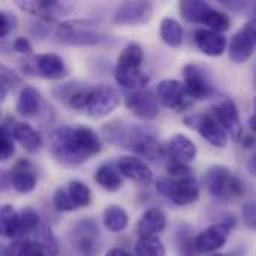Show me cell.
<instances>
[{
    "mask_svg": "<svg viewBox=\"0 0 256 256\" xmlns=\"http://www.w3.org/2000/svg\"><path fill=\"white\" fill-rule=\"evenodd\" d=\"M50 153L68 166L82 165L102 150L99 135L88 126H58L50 135Z\"/></svg>",
    "mask_w": 256,
    "mask_h": 256,
    "instance_id": "1",
    "label": "cell"
},
{
    "mask_svg": "<svg viewBox=\"0 0 256 256\" xmlns=\"http://www.w3.org/2000/svg\"><path fill=\"white\" fill-rule=\"evenodd\" d=\"M52 96L72 111L100 118L110 116L120 104L116 88L106 84L80 86L78 82H64L52 88Z\"/></svg>",
    "mask_w": 256,
    "mask_h": 256,
    "instance_id": "2",
    "label": "cell"
},
{
    "mask_svg": "<svg viewBox=\"0 0 256 256\" xmlns=\"http://www.w3.org/2000/svg\"><path fill=\"white\" fill-rule=\"evenodd\" d=\"M105 129L108 141L134 152V156L144 158L152 162H159L165 156V148L159 140L142 128L112 123L105 126Z\"/></svg>",
    "mask_w": 256,
    "mask_h": 256,
    "instance_id": "3",
    "label": "cell"
},
{
    "mask_svg": "<svg viewBox=\"0 0 256 256\" xmlns=\"http://www.w3.org/2000/svg\"><path fill=\"white\" fill-rule=\"evenodd\" d=\"M56 38L66 45L94 46L110 40V36L90 20H70L63 21L56 27Z\"/></svg>",
    "mask_w": 256,
    "mask_h": 256,
    "instance_id": "4",
    "label": "cell"
},
{
    "mask_svg": "<svg viewBox=\"0 0 256 256\" xmlns=\"http://www.w3.org/2000/svg\"><path fill=\"white\" fill-rule=\"evenodd\" d=\"M156 190L160 196L166 198L178 207L190 206L200 198V184L194 176L183 178L158 177Z\"/></svg>",
    "mask_w": 256,
    "mask_h": 256,
    "instance_id": "5",
    "label": "cell"
},
{
    "mask_svg": "<svg viewBox=\"0 0 256 256\" xmlns=\"http://www.w3.org/2000/svg\"><path fill=\"white\" fill-rule=\"evenodd\" d=\"M237 226V219L232 214L224 216L218 224L210 225L204 231H201L196 237H194V250L195 254H214L220 250L231 234V231Z\"/></svg>",
    "mask_w": 256,
    "mask_h": 256,
    "instance_id": "6",
    "label": "cell"
},
{
    "mask_svg": "<svg viewBox=\"0 0 256 256\" xmlns=\"http://www.w3.org/2000/svg\"><path fill=\"white\" fill-rule=\"evenodd\" d=\"M183 84L192 100H207L216 94V87L207 69L198 63L183 66Z\"/></svg>",
    "mask_w": 256,
    "mask_h": 256,
    "instance_id": "7",
    "label": "cell"
},
{
    "mask_svg": "<svg viewBox=\"0 0 256 256\" xmlns=\"http://www.w3.org/2000/svg\"><path fill=\"white\" fill-rule=\"evenodd\" d=\"M184 124L190 129H195L210 146L216 148H225L228 144V134L216 118L213 112L206 114H190L184 117Z\"/></svg>",
    "mask_w": 256,
    "mask_h": 256,
    "instance_id": "8",
    "label": "cell"
},
{
    "mask_svg": "<svg viewBox=\"0 0 256 256\" xmlns=\"http://www.w3.org/2000/svg\"><path fill=\"white\" fill-rule=\"evenodd\" d=\"M158 99L160 104L176 112H183L189 110L194 104L186 92V87L178 80H162L158 84Z\"/></svg>",
    "mask_w": 256,
    "mask_h": 256,
    "instance_id": "9",
    "label": "cell"
},
{
    "mask_svg": "<svg viewBox=\"0 0 256 256\" xmlns=\"http://www.w3.org/2000/svg\"><path fill=\"white\" fill-rule=\"evenodd\" d=\"M153 4L150 2H124L117 6L112 14V24L116 26H141L152 20Z\"/></svg>",
    "mask_w": 256,
    "mask_h": 256,
    "instance_id": "10",
    "label": "cell"
},
{
    "mask_svg": "<svg viewBox=\"0 0 256 256\" xmlns=\"http://www.w3.org/2000/svg\"><path fill=\"white\" fill-rule=\"evenodd\" d=\"M216 118L219 120V123L222 124V128L226 130L228 136H231L236 142H242L243 140V124L240 120V114H238V108L236 105V102L231 98H222L212 111Z\"/></svg>",
    "mask_w": 256,
    "mask_h": 256,
    "instance_id": "11",
    "label": "cell"
},
{
    "mask_svg": "<svg viewBox=\"0 0 256 256\" xmlns=\"http://www.w3.org/2000/svg\"><path fill=\"white\" fill-rule=\"evenodd\" d=\"M124 106L141 120H156L159 116L158 98L150 90L130 92L124 98Z\"/></svg>",
    "mask_w": 256,
    "mask_h": 256,
    "instance_id": "12",
    "label": "cell"
},
{
    "mask_svg": "<svg viewBox=\"0 0 256 256\" xmlns=\"http://www.w3.org/2000/svg\"><path fill=\"white\" fill-rule=\"evenodd\" d=\"M234 174L225 165H213L204 174V186L207 192L220 200L231 198V183Z\"/></svg>",
    "mask_w": 256,
    "mask_h": 256,
    "instance_id": "13",
    "label": "cell"
},
{
    "mask_svg": "<svg viewBox=\"0 0 256 256\" xmlns=\"http://www.w3.org/2000/svg\"><path fill=\"white\" fill-rule=\"evenodd\" d=\"M26 152L28 153H36L40 146H42V136L40 134L28 123L26 122H15L10 118H6L2 124Z\"/></svg>",
    "mask_w": 256,
    "mask_h": 256,
    "instance_id": "14",
    "label": "cell"
},
{
    "mask_svg": "<svg viewBox=\"0 0 256 256\" xmlns=\"http://www.w3.org/2000/svg\"><path fill=\"white\" fill-rule=\"evenodd\" d=\"M114 165L117 166L118 172L123 177L138 184H150L153 182V171L150 170L147 162L138 156H134V154L120 156Z\"/></svg>",
    "mask_w": 256,
    "mask_h": 256,
    "instance_id": "15",
    "label": "cell"
},
{
    "mask_svg": "<svg viewBox=\"0 0 256 256\" xmlns=\"http://www.w3.org/2000/svg\"><path fill=\"white\" fill-rule=\"evenodd\" d=\"M34 72L46 80H63L69 75V69L64 60L54 52H44L38 54L33 62Z\"/></svg>",
    "mask_w": 256,
    "mask_h": 256,
    "instance_id": "16",
    "label": "cell"
},
{
    "mask_svg": "<svg viewBox=\"0 0 256 256\" xmlns=\"http://www.w3.org/2000/svg\"><path fill=\"white\" fill-rule=\"evenodd\" d=\"M196 46L201 50V52L218 57L225 52L228 48V39L224 33L210 30V28H198L194 34Z\"/></svg>",
    "mask_w": 256,
    "mask_h": 256,
    "instance_id": "17",
    "label": "cell"
},
{
    "mask_svg": "<svg viewBox=\"0 0 256 256\" xmlns=\"http://www.w3.org/2000/svg\"><path fill=\"white\" fill-rule=\"evenodd\" d=\"M10 186L18 194H30L38 186V176L30 160L21 159L15 164L10 174Z\"/></svg>",
    "mask_w": 256,
    "mask_h": 256,
    "instance_id": "18",
    "label": "cell"
},
{
    "mask_svg": "<svg viewBox=\"0 0 256 256\" xmlns=\"http://www.w3.org/2000/svg\"><path fill=\"white\" fill-rule=\"evenodd\" d=\"M256 40L252 38V34L243 27L240 32H237L228 45L230 58L234 63H246L255 52Z\"/></svg>",
    "mask_w": 256,
    "mask_h": 256,
    "instance_id": "19",
    "label": "cell"
},
{
    "mask_svg": "<svg viewBox=\"0 0 256 256\" xmlns=\"http://www.w3.org/2000/svg\"><path fill=\"white\" fill-rule=\"evenodd\" d=\"M168 153L172 162H178L183 165H189L196 159L198 147L196 144L183 134H176L168 141Z\"/></svg>",
    "mask_w": 256,
    "mask_h": 256,
    "instance_id": "20",
    "label": "cell"
},
{
    "mask_svg": "<svg viewBox=\"0 0 256 256\" xmlns=\"http://www.w3.org/2000/svg\"><path fill=\"white\" fill-rule=\"evenodd\" d=\"M166 228V216L160 208H148L136 224V234L140 238L158 237Z\"/></svg>",
    "mask_w": 256,
    "mask_h": 256,
    "instance_id": "21",
    "label": "cell"
},
{
    "mask_svg": "<svg viewBox=\"0 0 256 256\" xmlns=\"http://www.w3.org/2000/svg\"><path fill=\"white\" fill-rule=\"evenodd\" d=\"M18 8H21L26 12H30L33 15H38L45 20H54L58 15H63L64 12L69 10V4L60 3V2H48V0H40V2H16Z\"/></svg>",
    "mask_w": 256,
    "mask_h": 256,
    "instance_id": "22",
    "label": "cell"
},
{
    "mask_svg": "<svg viewBox=\"0 0 256 256\" xmlns=\"http://www.w3.org/2000/svg\"><path fill=\"white\" fill-rule=\"evenodd\" d=\"M75 244L82 254H92L96 244V238L99 237V226L93 219L81 220L74 228Z\"/></svg>",
    "mask_w": 256,
    "mask_h": 256,
    "instance_id": "23",
    "label": "cell"
},
{
    "mask_svg": "<svg viewBox=\"0 0 256 256\" xmlns=\"http://www.w3.org/2000/svg\"><path fill=\"white\" fill-rule=\"evenodd\" d=\"M42 98L33 86H24L18 94L15 110L22 117H34L40 111Z\"/></svg>",
    "mask_w": 256,
    "mask_h": 256,
    "instance_id": "24",
    "label": "cell"
},
{
    "mask_svg": "<svg viewBox=\"0 0 256 256\" xmlns=\"http://www.w3.org/2000/svg\"><path fill=\"white\" fill-rule=\"evenodd\" d=\"M114 78L120 87L130 90V92L144 90L146 86L150 82V75L144 72L142 69H135V70L114 69Z\"/></svg>",
    "mask_w": 256,
    "mask_h": 256,
    "instance_id": "25",
    "label": "cell"
},
{
    "mask_svg": "<svg viewBox=\"0 0 256 256\" xmlns=\"http://www.w3.org/2000/svg\"><path fill=\"white\" fill-rule=\"evenodd\" d=\"M94 182L106 192H117L123 186L122 174L118 172L117 166L112 164L100 165L94 172Z\"/></svg>",
    "mask_w": 256,
    "mask_h": 256,
    "instance_id": "26",
    "label": "cell"
},
{
    "mask_svg": "<svg viewBox=\"0 0 256 256\" xmlns=\"http://www.w3.org/2000/svg\"><path fill=\"white\" fill-rule=\"evenodd\" d=\"M102 219H104V226L112 234L123 232L129 226V216L126 213V210L117 204L108 206L104 210Z\"/></svg>",
    "mask_w": 256,
    "mask_h": 256,
    "instance_id": "27",
    "label": "cell"
},
{
    "mask_svg": "<svg viewBox=\"0 0 256 256\" xmlns=\"http://www.w3.org/2000/svg\"><path fill=\"white\" fill-rule=\"evenodd\" d=\"M0 232L4 238H20V212L9 204L2 206L0 210Z\"/></svg>",
    "mask_w": 256,
    "mask_h": 256,
    "instance_id": "28",
    "label": "cell"
},
{
    "mask_svg": "<svg viewBox=\"0 0 256 256\" xmlns=\"http://www.w3.org/2000/svg\"><path fill=\"white\" fill-rule=\"evenodd\" d=\"M142 60H144L142 48L138 44H129L120 51L114 69H129V70L141 69Z\"/></svg>",
    "mask_w": 256,
    "mask_h": 256,
    "instance_id": "29",
    "label": "cell"
},
{
    "mask_svg": "<svg viewBox=\"0 0 256 256\" xmlns=\"http://www.w3.org/2000/svg\"><path fill=\"white\" fill-rule=\"evenodd\" d=\"M159 34L160 39L170 46L177 48L183 44V27L176 18L171 16L162 18L159 26Z\"/></svg>",
    "mask_w": 256,
    "mask_h": 256,
    "instance_id": "30",
    "label": "cell"
},
{
    "mask_svg": "<svg viewBox=\"0 0 256 256\" xmlns=\"http://www.w3.org/2000/svg\"><path fill=\"white\" fill-rule=\"evenodd\" d=\"M208 8L210 4L202 0H184L180 3L182 16L189 22H198V24H201Z\"/></svg>",
    "mask_w": 256,
    "mask_h": 256,
    "instance_id": "31",
    "label": "cell"
},
{
    "mask_svg": "<svg viewBox=\"0 0 256 256\" xmlns=\"http://www.w3.org/2000/svg\"><path fill=\"white\" fill-rule=\"evenodd\" d=\"M202 26H206V28H210V30H214V32H219V33H224L226 30H230L231 27V20L230 16L219 10V9H214L213 6H210L201 21Z\"/></svg>",
    "mask_w": 256,
    "mask_h": 256,
    "instance_id": "32",
    "label": "cell"
},
{
    "mask_svg": "<svg viewBox=\"0 0 256 256\" xmlns=\"http://www.w3.org/2000/svg\"><path fill=\"white\" fill-rule=\"evenodd\" d=\"M40 216L34 208L26 207L20 212V238H24L26 236L36 232L40 228Z\"/></svg>",
    "mask_w": 256,
    "mask_h": 256,
    "instance_id": "33",
    "label": "cell"
},
{
    "mask_svg": "<svg viewBox=\"0 0 256 256\" xmlns=\"http://www.w3.org/2000/svg\"><path fill=\"white\" fill-rule=\"evenodd\" d=\"M39 250H42V246L34 240L18 238L4 248V256H33Z\"/></svg>",
    "mask_w": 256,
    "mask_h": 256,
    "instance_id": "34",
    "label": "cell"
},
{
    "mask_svg": "<svg viewBox=\"0 0 256 256\" xmlns=\"http://www.w3.org/2000/svg\"><path fill=\"white\" fill-rule=\"evenodd\" d=\"M66 188H68V192L72 196L76 208H82V207L90 206V202H92V190L86 183H82L81 180H70Z\"/></svg>",
    "mask_w": 256,
    "mask_h": 256,
    "instance_id": "35",
    "label": "cell"
},
{
    "mask_svg": "<svg viewBox=\"0 0 256 256\" xmlns=\"http://www.w3.org/2000/svg\"><path fill=\"white\" fill-rule=\"evenodd\" d=\"M135 254L136 256H165L166 250L159 237H148L135 243Z\"/></svg>",
    "mask_w": 256,
    "mask_h": 256,
    "instance_id": "36",
    "label": "cell"
},
{
    "mask_svg": "<svg viewBox=\"0 0 256 256\" xmlns=\"http://www.w3.org/2000/svg\"><path fill=\"white\" fill-rule=\"evenodd\" d=\"M36 234V243L42 246V249L50 256H57L58 254V243L52 234V231L46 225H40V228L34 232Z\"/></svg>",
    "mask_w": 256,
    "mask_h": 256,
    "instance_id": "37",
    "label": "cell"
},
{
    "mask_svg": "<svg viewBox=\"0 0 256 256\" xmlns=\"http://www.w3.org/2000/svg\"><path fill=\"white\" fill-rule=\"evenodd\" d=\"M21 82V78L8 66H2L0 69V98L2 100L6 98L8 92L15 88Z\"/></svg>",
    "mask_w": 256,
    "mask_h": 256,
    "instance_id": "38",
    "label": "cell"
},
{
    "mask_svg": "<svg viewBox=\"0 0 256 256\" xmlns=\"http://www.w3.org/2000/svg\"><path fill=\"white\" fill-rule=\"evenodd\" d=\"M52 206L57 212H75L78 210L72 196L69 195L68 192V188H58L56 192H54V196H52Z\"/></svg>",
    "mask_w": 256,
    "mask_h": 256,
    "instance_id": "39",
    "label": "cell"
},
{
    "mask_svg": "<svg viewBox=\"0 0 256 256\" xmlns=\"http://www.w3.org/2000/svg\"><path fill=\"white\" fill-rule=\"evenodd\" d=\"M14 153H15L14 138L4 128H2V134H0V159L8 160V159H10L14 156Z\"/></svg>",
    "mask_w": 256,
    "mask_h": 256,
    "instance_id": "40",
    "label": "cell"
},
{
    "mask_svg": "<svg viewBox=\"0 0 256 256\" xmlns=\"http://www.w3.org/2000/svg\"><path fill=\"white\" fill-rule=\"evenodd\" d=\"M16 27V16L9 10L0 12V38H6Z\"/></svg>",
    "mask_w": 256,
    "mask_h": 256,
    "instance_id": "41",
    "label": "cell"
},
{
    "mask_svg": "<svg viewBox=\"0 0 256 256\" xmlns=\"http://www.w3.org/2000/svg\"><path fill=\"white\" fill-rule=\"evenodd\" d=\"M242 218H243L244 225L249 230L256 231V202L249 201V202L243 204V207H242Z\"/></svg>",
    "mask_w": 256,
    "mask_h": 256,
    "instance_id": "42",
    "label": "cell"
},
{
    "mask_svg": "<svg viewBox=\"0 0 256 256\" xmlns=\"http://www.w3.org/2000/svg\"><path fill=\"white\" fill-rule=\"evenodd\" d=\"M194 176V171L189 165H183L178 162H171L168 165V177L171 178H183Z\"/></svg>",
    "mask_w": 256,
    "mask_h": 256,
    "instance_id": "43",
    "label": "cell"
},
{
    "mask_svg": "<svg viewBox=\"0 0 256 256\" xmlns=\"http://www.w3.org/2000/svg\"><path fill=\"white\" fill-rule=\"evenodd\" d=\"M12 48H14V51H15V52L24 54V56L32 54V50H33V48H32L30 40H28L27 38H24V36L16 38V39L14 40V44H12Z\"/></svg>",
    "mask_w": 256,
    "mask_h": 256,
    "instance_id": "44",
    "label": "cell"
},
{
    "mask_svg": "<svg viewBox=\"0 0 256 256\" xmlns=\"http://www.w3.org/2000/svg\"><path fill=\"white\" fill-rule=\"evenodd\" d=\"M246 170H248V172L256 178V150L254 152V154L249 158V160H248V164H246Z\"/></svg>",
    "mask_w": 256,
    "mask_h": 256,
    "instance_id": "45",
    "label": "cell"
},
{
    "mask_svg": "<svg viewBox=\"0 0 256 256\" xmlns=\"http://www.w3.org/2000/svg\"><path fill=\"white\" fill-rule=\"evenodd\" d=\"M105 256H132L128 250H124V249H122V248H112V249H110Z\"/></svg>",
    "mask_w": 256,
    "mask_h": 256,
    "instance_id": "46",
    "label": "cell"
},
{
    "mask_svg": "<svg viewBox=\"0 0 256 256\" xmlns=\"http://www.w3.org/2000/svg\"><path fill=\"white\" fill-rule=\"evenodd\" d=\"M244 28L252 34V38L256 40V20H250L244 24Z\"/></svg>",
    "mask_w": 256,
    "mask_h": 256,
    "instance_id": "47",
    "label": "cell"
},
{
    "mask_svg": "<svg viewBox=\"0 0 256 256\" xmlns=\"http://www.w3.org/2000/svg\"><path fill=\"white\" fill-rule=\"evenodd\" d=\"M242 144H243L244 148H250V147H254V144H255V138H254L252 135H246V136H243Z\"/></svg>",
    "mask_w": 256,
    "mask_h": 256,
    "instance_id": "48",
    "label": "cell"
},
{
    "mask_svg": "<svg viewBox=\"0 0 256 256\" xmlns=\"http://www.w3.org/2000/svg\"><path fill=\"white\" fill-rule=\"evenodd\" d=\"M249 126H250L252 132H254V134H256V114L250 116V118H249Z\"/></svg>",
    "mask_w": 256,
    "mask_h": 256,
    "instance_id": "49",
    "label": "cell"
},
{
    "mask_svg": "<svg viewBox=\"0 0 256 256\" xmlns=\"http://www.w3.org/2000/svg\"><path fill=\"white\" fill-rule=\"evenodd\" d=\"M34 256H50V255H48V254H46L45 250H40V252H38V254H36Z\"/></svg>",
    "mask_w": 256,
    "mask_h": 256,
    "instance_id": "50",
    "label": "cell"
},
{
    "mask_svg": "<svg viewBox=\"0 0 256 256\" xmlns=\"http://www.w3.org/2000/svg\"><path fill=\"white\" fill-rule=\"evenodd\" d=\"M212 256H228V255H222V254H213Z\"/></svg>",
    "mask_w": 256,
    "mask_h": 256,
    "instance_id": "51",
    "label": "cell"
},
{
    "mask_svg": "<svg viewBox=\"0 0 256 256\" xmlns=\"http://www.w3.org/2000/svg\"><path fill=\"white\" fill-rule=\"evenodd\" d=\"M254 106H255V114H256V98H255V100H254Z\"/></svg>",
    "mask_w": 256,
    "mask_h": 256,
    "instance_id": "52",
    "label": "cell"
},
{
    "mask_svg": "<svg viewBox=\"0 0 256 256\" xmlns=\"http://www.w3.org/2000/svg\"><path fill=\"white\" fill-rule=\"evenodd\" d=\"M255 86H256V75H255Z\"/></svg>",
    "mask_w": 256,
    "mask_h": 256,
    "instance_id": "53",
    "label": "cell"
},
{
    "mask_svg": "<svg viewBox=\"0 0 256 256\" xmlns=\"http://www.w3.org/2000/svg\"><path fill=\"white\" fill-rule=\"evenodd\" d=\"M255 12H256V8H255Z\"/></svg>",
    "mask_w": 256,
    "mask_h": 256,
    "instance_id": "54",
    "label": "cell"
}]
</instances>
